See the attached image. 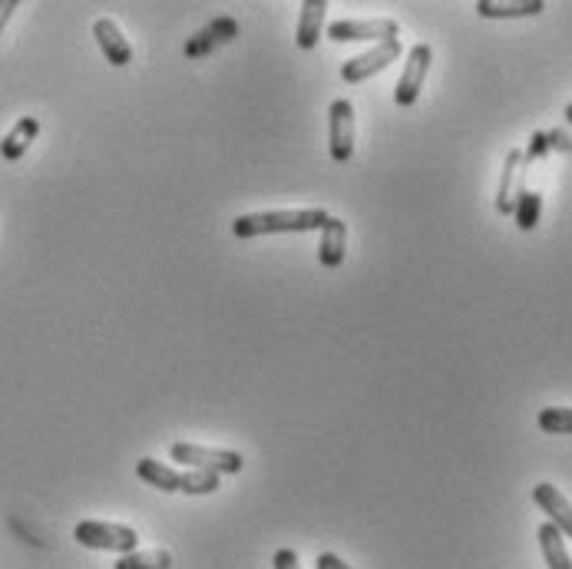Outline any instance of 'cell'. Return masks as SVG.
<instances>
[{"mask_svg":"<svg viewBox=\"0 0 572 569\" xmlns=\"http://www.w3.org/2000/svg\"><path fill=\"white\" fill-rule=\"evenodd\" d=\"M136 473L142 483L156 486L162 494H189V497H209L219 491V473H206V470H186L179 473L176 467L162 463V460H152V457H142L136 463Z\"/></svg>","mask_w":572,"mask_h":569,"instance_id":"7a4b0ae2","label":"cell"},{"mask_svg":"<svg viewBox=\"0 0 572 569\" xmlns=\"http://www.w3.org/2000/svg\"><path fill=\"white\" fill-rule=\"evenodd\" d=\"M94 37H97V47L103 50L107 63H113V66H129V63H133V47H129V40L123 37V30H120L116 21L100 17V21L94 24Z\"/></svg>","mask_w":572,"mask_h":569,"instance_id":"8fae6325","label":"cell"},{"mask_svg":"<svg viewBox=\"0 0 572 569\" xmlns=\"http://www.w3.org/2000/svg\"><path fill=\"white\" fill-rule=\"evenodd\" d=\"M173 553L170 549H136L116 559L113 569H170Z\"/></svg>","mask_w":572,"mask_h":569,"instance_id":"e0dca14e","label":"cell"},{"mask_svg":"<svg viewBox=\"0 0 572 569\" xmlns=\"http://www.w3.org/2000/svg\"><path fill=\"white\" fill-rule=\"evenodd\" d=\"M332 215L324 209H275V212H249L232 222L235 238L278 235V232H321Z\"/></svg>","mask_w":572,"mask_h":569,"instance_id":"6da1fadb","label":"cell"},{"mask_svg":"<svg viewBox=\"0 0 572 569\" xmlns=\"http://www.w3.org/2000/svg\"><path fill=\"white\" fill-rule=\"evenodd\" d=\"M272 566H275V569H301V562H298V553H295V549H278V553H275V559H272Z\"/></svg>","mask_w":572,"mask_h":569,"instance_id":"ffe728a7","label":"cell"},{"mask_svg":"<svg viewBox=\"0 0 572 569\" xmlns=\"http://www.w3.org/2000/svg\"><path fill=\"white\" fill-rule=\"evenodd\" d=\"M314 566H318V569H355V566H348V562H345L341 556H335V553H321Z\"/></svg>","mask_w":572,"mask_h":569,"instance_id":"44dd1931","label":"cell"},{"mask_svg":"<svg viewBox=\"0 0 572 569\" xmlns=\"http://www.w3.org/2000/svg\"><path fill=\"white\" fill-rule=\"evenodd\" d=\"M533 504L549 517L546 523H552L562 536L572 540V504L559 494V486H552V483H536V486H533Z\"/></svg>","mask_w":572,"mask_h":569,"instance_id":"30bf717a","label":"cell"},{"mask_svg":"<svg viewBox=\"0 0 572 569\" xmlns=\"http://www.w3.org/2000/svg\"><path fill=\"white\" fill-rule=\"evenodd\" d=\"M536 424L546 434H572V408H543Z\"/></svg>","mask_w":572,"mask_h":569,"instance_id":"ac0fdd59","label":"cell"},{"mask_svg":"<svg viewBox=\"0 0 572 569\" xmlns=\"http://www.w3.org/2000/svg\"><path fill=\"white\" fill-rule=\"evenodd\" d=\"M324 11H328L324 0H304L301 4V17H298V47L301 50H314V44L321 40Z\"/></svg>","mask_w":572,"mask_h":569,"instance_id":"9a60e30c","label":"cell"},{"mask_svg":"<svg viewBox=\"0 0 572 569\" xmlns=\"http://www.w3.org/2000/svg\"><path fill=\"white\" fill-rule=\"evenodd\" d=\"M539 209H543L539 193H523V196H520V202H517V209H513L517 225H520L523 232H533V228H536V222H539Z\"/></svg>","mask_w":572,"mask_h":569,"instance_id":"d6986e66","label":"cell"},{"mask_svg":"<svg viewBox=\"0 0 572 569\" xmlns=\"http://www.w3.org/2000/svg\"><path fill=\"white\" fill-rule=\"evenodd\" d=\"M565 120H569V123H572V103H569V107H565Z\"/></svg>","mask_w":572,"mask_h":569,"instance_id":"603a6c76","label":"cell"},{"mask_svg":"<svg viewBox=\"0 0 572 569\" xmlns=\"http://www.w3.org/2000/svg\"><path fill=\"white\" fill-rule=\"evenodd\" d=\"M400 37L397 40H384V44H374L368 53H361V57H351L345 66H341V79L345 84H364V79H371V76H377V73H384L397 57H400Z\"/></svg>","mask_w":572,"mask_h":569,"instance_id":"52a82bcc","label":"cell"},{"mask_svg":"<svg viewBox=\"0 0 572 569\" xmlns=\"http://www.w3.org/2000/svg\"><path fill=\"white\" fill-rule=\"evenodd\" d=\"M345 249H348V225L341 219H328L321 228V246H318V259L324 269H341L345 262Z\"/></svg>","mask_w":572,"mask_h":569,"instance_id":"7c38bea8","label":"cell"},{"mask_svg":"<svg viewBox=\"0 0 572 569\" xmlns=\"http://www.w3.org/2000/svg\"><path fill=\"white\" fill-rule=\"evenodd\" d=\"M523 149H510L507 162H503V176H500V189H497V212L500 215H513L520 196H523Z\"/></svg>","mask_w":572,"mask_h":569,"instance_id":"9c48e42d","label":"cell"},{"mask_svg":"<svg viewBox=\"0 0 572 569\" xmlns=\"http://www.w3.org/2000/svg\"><path fill=\"white\" fill-rule=\"evenodd\" d=\"M73 540L87 549H103V553H136L139 549V533L123 523H103V520H84L76 523Z\"/></svg>","mask_w":572,"mask_h":569,"instance_id":"3957f363","label":"cell"},{"mask_svg":"<svg viewBox=\"0 0 572 569\" xmlns=\"http://www.w3.org/2000/svg\"><path fill=\"white\" fill-rule=\"evenodd\" d=\"M543 11H546L543 0H507V4H500V0H480V4H476V14L486 17V21L536 17V14H543Z\"/></svg>","mask_w":572,"mask_h":569,"instance_id":"4fadbf2b","label":"cell"},{"mask_svg":"<svg viewBox=\"0 0 572 569\" xmlns=\"http://www.w3.org/2000/svg\"><path fill=\"white\" fill-rule=\"evenodd\" d=\"M40 136V120L37 116H24V120H17V126L0 139V156H4L8 162H17L27 149H30V143Z\"/></svg>","mask_w":572,"mask_h":569,"instance_id":"5bb4252c","label":"cell"},{"mask_svg":"<svg viewBox=\"0 0 572 569\" xmlns=\"http://www.w3.org/2000/svg\"><path fill=\"white\" fill-rule=\"evenodd\" d=\"M170 457L189 470H206V473H238L245 467L238 450H222V447H199V444H173Z\"/></svg>","mask_w":572,"mask_h":569,"instance_id":"277c9868","label":"cell"},{"mask_svg":"<svg viewBox=\"0 0 572 569\" xmlns=\"http://www.w3.org/2000/svg\"><path fill=\"white\" fill-rule=\"evenodd\" d=\"M400 27L390 17H374V21H335L328 27V37L335 44H384L397 40Z\"/></svg>","mask_w":572,"mask_h":569,"instance_id":"8992f818","label":"cell"},{"mask_svg":"<svg viewBox=\"0 0 572 569\" xmlns=\"http://www.w3.org/2000/svg\"><path fill=\"white\" fill-rule=\"evenodd\" d=\"M328 152L335 162L355 156V107L351 100H335L328 110Z\"/></svg>","mask_w":572,"mask_h":569,"instance_id":"ba28073f","label":"cell"},{"mask_svg":"<svg viewBox=\"0 0 572 569\" xmlns=\"http://www.w3.org/2000/svg\"><path fill=\"white\" fill-rule=\"evenodd\" d=\"M431 63H434V50L431 44H418L407 53V63H403V73L394 87V103L397 107H414L421 90H424V79L431 73Z\"/></svg>","mask_w":572,"mask_h":569,"instance_id":"5b68a950","label":"cell"},{"mask_svg":"<svg viewBox=\"0 0 572 569\" xmlns=\"http://www.w3.org/2000/svg\"><path fill=\"white\" fill-rule=\"evenodd\" d=\"M536 536H539V549H543L546 569H572V556L565 549V536L552 523H543Z\"/></svg>","mask_w":572,"mask_h":569,"instance_id":"2e32d148","label":"cell"},{"mask_svg":"<svg viewBox=\"0 0 572 569\" xmlns=\"http://www.w3.org/2000/svg\"><path fill=\"white\" fill-rule=\"evenodd\" d=\"M17 8H21L17 0H0V34H4V27L11 24V17H14Z\"/></svg>","mask_w":572,"mask_h":569,"instance_id":"7402d4cb","label":"cell"}]
</instances>
